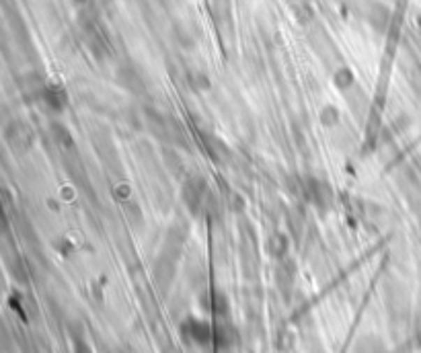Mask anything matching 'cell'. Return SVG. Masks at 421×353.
Listing matches in <instances>:
<instances>
[{
	"label": "cell",
	"mask_w": 421,
	"mask_h": 353,
	"mask_svg": "<svg viewBox=\"0 0 421 353\" xmlns=\"http://www.w3.org/2000/svg\"><path fill=\"white\" fill-rule=\"evenodd\" d=\"M115 193H121L119 200H126V197L130 195V187H128V185H119V187L115 189Z\"/></svg>",
	"instance_id": "4"
},
{
	"label": "cell",
	"mask_w": 421,
	"mask_h": 353,
	"mask_svg": "<svg viewBox=\"0 0 421 353\" xmlns=\"http://www.w3.org/2000/svg\"><path fill=\"white\" fill-rule=\"evenodd\" d=\"M351 82H353V76H351L350 70H339L335 74V84L339 89H348V87H351Z\"/></svg>",
	"instance_id": "3"
},
{
	"label": "cell",
	"mask_w": 421,
	"mask_h": 353,
	"mask_svg": "<svg viewBox=\"0 0 421 353\" xmlns=\"http://www.w3.org/2000/svg\"><path fill=\"white\" fill-rule=\"evenodd\" d=\"M43 99L52 111H62L66 107V93L60 87H47L43 93Z\"/></svg>",
	"instance_id": "1"
},
{
	"label": "cell",
	"mask_w": 421,
	"mask_h": 353,
	"mask_svg": "<svg viewBox=\"0 0 421 353\" xmlns=\"http://www.w3.org/2000/svg\"><path fill=\"white\" fill-rule=\"evenodd\" d=\"M320 119H323V123H325V126H335V123H337V119H339V113H337V109H335V107H325V109H323V113H320Z\"/></svg>",
	"instance_id": "2"
}]
</instances>
